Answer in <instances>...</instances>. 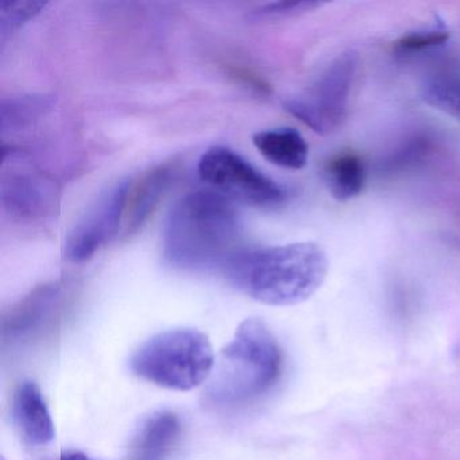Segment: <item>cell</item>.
I'll return each instance as SVG.
<instances>
[{"label":"cell","instance_id":"1","mask_svg":"<svg viewBox=\"0 0 460 460\" xmlns=\"http://www.w3.org/2000/svg\"><path fill=\"white\" fill-rule=\"evenodd\" d=\"M241 219L230 199L196 190L180 199L166 217L164 260L180 270H223L241 252Z\"/></svg>","mask_w":460,"mask_h":460},{"label":"cell","instance_id":"2","mask_svg":"<svg viewBox=\"0 0 460 460\" xmlns=\"http://www.w3.org/2000/svg\"><path fill=\"white\" fill-rule=\"evenodd\" d=\"M327 252L314 242L241 250L223 269L233 287L271 306L309 300L327 279Z\"/></svg>","mask_w":460,"mask_h":460},{"label":"cell","instance_id":"3","mask_svg":"<svg viewBox=\"0 0 460 460\" xmlns=\"http://www.w3.org/2000/svg\"><path fill=\"white\" fill-rule=\"evenodd\" d=\"M282 363L281 347L268 325L250 317L217 355L207 381V400L217 406L254 400L279 381Z\"/></svg>","mask_w":460,"mask_h":460},{"label":"cell","instance_id":"4","mask_svg":"<svg viewBox=\"0 0 460 460\" xmlns=\"http://www.w3.org/2000/svg\"><path fill=\"white\" fill-rule=\"evenodd\" d=\"M214 347L195 328H173L147 339L130 360L133 373L164 389L188 392L208 381L214 370Z\"/></svg>","mask_w":460,"mask_h":460},{"label":"cell","instance_id":"5","mask_svg":"<svg viewBox=\"0 0 460 460\" xmlns=\"http://www.w3.org/2000/svg\"><path fill=\"white\" fill-rule=\"evenodd\" d=\"M357 69L358 56L343 53L323 71L305 93L289 99L285 110L320 136L333 133L349 114Z\"/></svg>","mask_w":460,"mask_h":460},{"label":"cell","instance_id":"6","mask_svg":"<svg viewBox=\"0 0 460 460\" xmlns=\"http://www.w3.org/2000/svg\"><path fill=\"white\" fill-rule=\"evenodd\" d=\"M198 172L204 182L230 200L271 207L287 198L284 188L230 147L214 146L207 150L199 161Z\"/></svg>","mask_w":460,"mask_h":460},{"label":"cell","instance_id":"7","mask_svg":"<svg viewBox=\"0 0 460 460\" xmlns=\"http://www.w3.org/2000/svg\"><path fill=\"white\" fill-rule=\"evenodd\" d=\"M130 180L107 190L66 236L64 257L75 263L91 260L123 227Z\"/></svg>","mask_w":460,"mask_h":460},{"label":"cell","instance_id":"8","mask_svg":"<svg viewBox=\"0 0 460 460\" xmlns=\"http://www.w3.org/2000/svg\"><path fill=\"white\" fill-rule=\"evenodd\" d=\"M13 417L28 443L47 446L56 438L55 422L39 385L23 381L13 398Z\"/></svg>","mask_w":460,"mask_h":460},{"label":"cell","instance_id":"9","mask_svg":"<svg viewBox=\"0 0 460 460\" xmlns=\"http://www.w3.org/2000/svg\"><path fill=\"white\" fill-rule=\"evenodd\" d=\"M61 287L58 282L41 285L13 305L2 319V336L20 338L39 327L58 304Z\"/></svg>","mask_w":460,"mask_h":460},{"label":"cell","instance_id":"10","mask_svg":"<svg viewBox=\"0 0 460 460\" xmlns=\"http://www.w3.org/2000/svg\"><path fill=\"white\" fill-rule=\"evenodd\" d=\"M172 179V169L160 166L149 172L136 187L130 188L123 219V235H133L147 222L163 200Z\"/></svg>","mask_w":460,"mask_h":460},{"label":"cell","instance_id":"11","mask_svg":"<svg viewBox=\"0 0 460 460\" xmlns=\"http://www.w3.org/2000/svg\"><path fill=\"white\" fill-rule=\"evenodd\" d=\"M252 144L265 160L279 168L300 171L308 164L309 145L296 128L258 131L252 136Z\"/></svg>","mask_w":460,"mask_h":460},{"label":"cell","instance_id":"12","mask_svg":"<svg viewBox=\"0 0 460 460\" xmlns=\"http://www.w3.org/2000/svg\"><path fill=\"white\" fill-rule=\"evenodd\" d=\"M181 432V422L172 411L150 416L139 429L131 446L128 460H164Z\"/></svg>","mask_w":460,"mask_h":460},{"label":"cell","instance_id":"13","mask_svg":"<svg viewBox=\"0 0 460 460\" xmlns=\"http://www.w3.org/2000/svg\"><path fill=\"white\" fill-rule=\"evenodd\" d=\"M324 180L331 196L346 203L362 195L367 180L365 161L352 152L339 153L327 161Z\"/></svg>","mask_w":460,"mask_h":460},{"label":"cell","instance_id":"14","mask_svg":"<svg viewBox=\"0 0 460 460\" xmlns=\"http://www.w3.org/2000/svg\"><path fill=\"white\" fill-rule=\"evenodd\" d=\"M45 182L37 177H14L10 187H4V206L18 217H33L42 211V204L49 200L45 195Z\"/></svg>","mask_w":460,"mask_h":460},{"label":"cell","instance_id":"15","mask_svg":"<svg viewBox=\"0 0 460 460\" xmlns=\"http://www.w3.org/2000/svg\"><path fill=\"white\" fill-rule=\"evenodd\" d=\"M425 103L460 122V77L438 76L424 87Z\"/></svg>","mask_w":460,"mask_h":460},{"label":"cell","instance_id":"16","mask_svg":"<svg viewBox=\"0 0 460 460\" xmlns=\"http://www.w3.org/2000/svg\"><path fill=\"white\" fill-rule=\"evenodd\" d=\"M449 40V31L443 26H433L424 31H411L394 42V50L400 55H414L430 48L440 47Z\"/></svg>","mask_w":460,"mask_h":460},{"label":"cell","instance_id":"17","mask_svg":"<svg viewBox=\"0 0 460 460\" xmlns=\"http://www.w3.org/2000/svg\"><path fill=\"white\" fill-rule=\"evenodd\" d=\"M45 4H37V2H18V4H4L0 12V33L2 39H4L7 33L21 28V25L26 21L36 17Z\"/></svg>","mask_w":460,"mask_h":460},{"label":"cell","instance_id":"18","mask_svg":"<svg viewBox=\"0 0 460 460\" xmlns=\"http://www.w3.org/2000/svg\"><path fill=\"white\" fill-rule=\"evenodd\" d=\"M324 6L320 2H276L269 4L252 13L255 20H274V18H290L314 12Z\"/></svg>","mask_w":460,"mask_h":460},{"label":"cell","instance_id":"19","mask_svg":"<svg viewBox=\"0 0 460 460\" xmlns=\"http://www.w3.org/2000/svg\"><path fill=\"white\" fill-rule=\"evenodd\" d=\"M58 460H98V459H93V457L88 456V455L84 454V452L75 451V449H72V451H64L63 454H61V456L58 457Z\"/></svg>","mask_w":460,"mask_h":460}]
</instances>
